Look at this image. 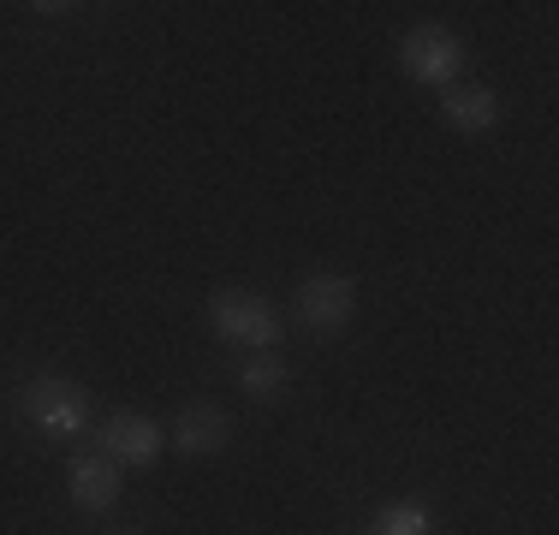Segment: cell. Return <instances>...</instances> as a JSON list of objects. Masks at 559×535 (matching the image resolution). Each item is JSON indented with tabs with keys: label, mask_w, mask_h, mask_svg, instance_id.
<instances>
[{
	"label": "cell",
	"mask_w": 559,
	"mask_h": 535,
	"mask_svg": "<svg viewBox=\"0 0 559 535\" xmlns=\"http://www.w3.org/2000/svg\"><path fill=\"white\" fill-rule=\"evenodd\" d=\"M96 452L114 464H155L162 459V428L138 411H114L108 423L96 428Z\"/></svg>",
	"instance_id": "5"
},
{
	"label": "cell",
	"mask_w": 559,
	"mask_h": 535,
	"mask_svg": "<svg viewBox=\"0 0 559 535\" xmlns=\"http://www.w3.org/2000/svg\"><path fill=\"white\" fill-rule=\"evenodd\" d=\"M399 66H405V78H417V84H452V78L464 72V43L447 24H417V31H405V43H399Z\"/></svg>",
	"instance_id": "3"
},
{
	"label": "cell",
	"mask_w": 559,
	"mask_h": 535,
	"mask_svg": "<svg viewBox=\"0 0 559 535\" xmlns=\"http://www.w3.org/2000/svg\"><path fill=\"white\" fill-rule=\"evenodd\" d=\"M292 310H298V321L310 333H340L357 310V286L345 274H310L298 286V298H292Z\"/></svg>",
	"instance_id": "4"
},
{
	"label": "cell",
	"mask_w": 559,
	"mask_h": 535,
	"mask_svg": "<svg viewBox=\"0 0 559 535\" xmlns=\"http://www.w3.org/2000/svg\"><path fill=\"white\" fill-rule=\"evenodd\" d=\"M226 440H233V423H226V411H215V405H191L179 417V428H173V447H179L185 459H215V452H226Z\"/></svg>",
	"instance_id": "7"
},
{
	"label": "cell",
	"mask_w": 559,
	"mask_h": 535,
	"mask_svg": "<svg viewBox=\"0 0 559 535\" xmlns=\"http://www.w3.org/2000/svg\"><path fill=\"white\" fill-rule=\"evenodd\" d=\"M238 387H245L250 399H280V393L292 387L286 357H274V352H250L245 364H238Z\"/></svg>",
	"instance_id": "9"
},
{
	"label": "cell",
	"mask_w": 559,
	"mask_h": 535,
	"mask_svg": "<svg viewBox=\"0 0 559 535\" xmlns=\"http://www.w3.org/2000/svg\"><path fill=\"white\" fill-rule=\"evenodd\" d=\"M66 482H72V506H84V512H108L119 500V464L102 452H78L66 464Z\"/></svg>",
	"instance_id": "6"
},
{
	"label": "cell",
	"mask_w": 559,
	"mask_h": 535,
	"mask_svg": "<svg viewBox=\"0 0 559 535\" xmlns=\"http://www.w3.org/2000/svg\"><path fill=\"white\" fill-rule=\"evenodd\" d=\"M209 321H215L221 340L250 345V352H269V345L280 340L274 304L257 298V292H215V298H209Z\"/></svg>",
	"instance_id": "2"
},
{
	"label": "cell",
	"mask_w": 559,
	"mask_h": 535,
	"mask_svg": "<svg viewBox=\"0 0 559 535\" xmlns=\"http://www.w3.org/2000/svg\"><path fill=\"white\" fill-rule=\"evenodd\" d=\"M19 405H24V417H31V428H43V435H84L90 428V393L78 381H66V374H36V381H24Z\"/></svg>",
	"instance_id": "1"
},
{
	"label": "cell",
	"mask_w": 559,
	"mask_h": 535,
	"mask_svg": "<svg viewBox=\"0 0 559 535\" xmlns=\"http://www.w3.org/2000/svg\"><path fill=\"white\" fill-rule=\"evenodd\" d=\"M441 119L452 131H464V138H476V131H495L500 126V96L495 90H452V96L441 102Z\"/></svg>",
	"instance_id": "8"
},
{
	"label": "cell",
	"mask_w": 559,
	"mask_h": 535,
	"mask_svg": "<svg viewBox=\"0 0 559 535\" xmlns=\"http://www.w3.org/2000/svg\"><path fill=\"white\" fill-rule=\"evenodd\" d=\"M369 535H435V512L423 500H393V506H381Z\"/></svg>",
	"instance_id": "10"
}]
</instances>
